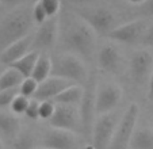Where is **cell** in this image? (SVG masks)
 Instances as JSON below:
<instances>
[{
	"label": "cell",
	"instance_id": "1",
	"mask_svg": "<svg viewBox=\"0 0 153 149\" xmlns=\"http://www.w3.org/2000/svg\"><path fill=\"white\" fill-rule=\"evenodd\" d=\"M65 27L61 29L60 37L67 52L79 54L84 60H91L96 48V33L80 15H64Z\"/></svg>",
	"mask_w": 153,
	"mask_h": 149
},
{
	"label": "cell",
	"instance_id": "2",
	"mask_svg": "<svg viewBox=\"0 0 153 149\" xmlns=\"http://www.w3.org/2000/svg\"><path fill=\"white\" fill-rule=\"evenodd\" d=\"M33 23L35 22L31 8L27 6H22L7 14L0 22V53L15 41L30 34Z\"/></svg>",
	"mask_w": 153,
	"mask_h": 149
},
{
	"label": "cell",
	"instance_id": "3",
	"mask_svg": "<svg viewBox=\"0 0 153 149\" xmlns=\"http://www.w3.org/2000/svg\"><path fill=\"white\" fill-rule=\"evenodd\" d=\"M52 74L77 84H84L90 76L84 58L72 52L60 53L52 58Z\"/></svg>",
	"mask_w": 153,
	"mask_h": 149
},
{
	"label": "cell",
	"instance_id": "4",
	"mask_svg": "<svg viewBox=\"0 0 153 149\" xmlns=\"http://www.w3.org/2000/svg\"><path fill=\"white\" fill-rule=\"evenodd\" d=\"M96 76L94 73H90L87 81L84 83V92L81 102L79 104L80 110V119H81V132L84 134H90L92 133L94 121L96 117L95 111V103H96Z\"/></svg>",
	"mask_w": 153,
	"mask_h": 149
},
{
	"label": "cell",
	"instance_id": "5",
	"mask_svg": "<svg viewBox=\"0 0 153 149\" xmlns=\"http://www.w3.org/2000/svg\"><path fill=\"white\" fill-rule=\"evenodd\" d=\"M118 122H119V117L114 110L96 115L95 121H94L92 133H91V140H92L94 148L98 149L110 148L111 140L114 137Z\"/></svg>",
	"mask_w": 153,
	"mask_h": 149
},
{
	"label": "cell",
	"instance_id": "6",
	"mask_svg": "<svg viewBox=\"0 0 153 149\" xmlns=\"http://www.w3.org/2000/svg\"><path fill=\"white\" fill-rule=\"evenodd\" d=\"M140 117V107L137 103H130L126 111L121 117L118 125H117L114 137L111 140L110 148L113 149H125L129 148L130 140L133 137V133L136 130L137 121Z\"/></svg>",
	"mask_w": 153,
	"mask_h": 149
},
{
	"label": "cell",
	"instance_id": "7",
	"mask_svg": "<svg viewBox=\"0 0 153 149\" xmlns=\"http://www.w3.org/2000/svg\"><path fill=\"white\" fill-rule=\"evenodd\" d=\"M122 95H123V91L117 83H113V81H100V83H98L95 103L96 115L115 110L117 106L122 101Z\"/></svg>",
	"mask_w": 153,
	"mask_h": 149
},
{
	"label": "cell",
	"instance_id": "8",
	"mask_svg": "<svg viewBox=\"0 0 153 149\" xmlns=\"http://www.w3.org/2000/svg\"><path fill=\"white\" fill-rule=\"evenodd\" d=\"M49 125L53 127H61L72 132H81L79 104L56 103V110L49 119Z\"/></svg>",
	"mask_w": 153,
	"mask_h": 149
},
{
	"label": "cell",
	"instance_id": "9",
	"mask_svg": "<svg viewBox=\"0 0 153 149\" xmlns=\"http://www.w3.org/2000/svg\"><path fill=\"white\" fill-rule=\"evenodd\" d=\"M60 37V20L57 16L48 18L41 25H38V29L34 34L33 39V49L39 52H46L54 48L56 42Z\"/></svg>",
	"mask_w": 153,
	"mask_h": 149
},
{
	"label": "cell",
	"instance_id": "10",
	"mask_svg": "<svg viewBox=\"0 0 153 149\" xmlns=\"http://www.w3.org/2000/svg\"><path fill=\"white\" fill-rule=\"evenodd\" d=\"M148 27V22L144 19H136L131 22L123 23L121 26H117L108 33L107 37L110 39L119 43L126 45H134L142 41V37L145 34V30Z\"/></svg>",
	"mask_w": 153,
	"mask_h": 149
},
{
	"label": "cell",
	"instance_id": "11",
	"mask_svg": "<svg viewBox=\"0 0 153 149\" xmlns=\"http://www.w3.org/2000/svg\"><path fill=\"white\" fill-rule=\"evenodd\" d=\"M80 16L85 20L98 35H108L115 27V15L106 7H96L81 12Z\"/></svg>",
	"mask_w": 153,
	"mask_h": 149
},
{
	"label": "cell",
	"instance_id": "12",
	"mask_svg": "<svg viewBox=\"0 0 153 149\" xmlns=\"http://www.w3.org/2000/svg\"><path fill=\"white\" fill-rule=\"evenodd\" d=\"M130 69V77L138 86L145 84L150 77L153 69V54L146 50V49H141L133 53L129 63Z\"/></svg>",
	"mask_w": 153,
	"mask_h": 149
},
{
	"label": "cell",
	"instance_id": "13",
	"mask_svg": "<svg viewBox=\"0 0 153 149\" xmlns=\"http://www.w3.org/2000/svg\"><path fill=\"white\" fill-rule=\"evenodd\" d=\"M79 145L76 132L61 127H50L42 138V146L52 149H73Z\"/></svg>",
	"mask_w": 153,
	"mask_h": 149
},
{
	"label": "cell",
	"instance_id": "14",
	"mask_svg": "<svg viewBox=\"0 0 153 149\" xmlns=\"http://www.w3.org/2000/svg\"><path fill=\"white\" fill-rule=\"evenodd\" d=\"M122 56L118 46L113 42L102 45L98 52V65L102 71L107 73H117L121 66Z\"/></svg>",
	"mask_w": 153,
	"mask_h": 149
},
{
	"label": "cell",
	"instance_id": "15",
	"mask_svg": "<svg viewBox=\"0 0 153 149\" xmlns=\"http://www.w3.org/2000/svg\"><path fill=\"white\" fill-rule=\"evenodd\" d=\"M73 84L72 81L67 80V79L58 77V76H53L50 74L48 79L41 81L38 84L37 92H35L34 98L38 101H49V99H54L62 89H65L68 86Z\"/></svg>",
	"mask_w": 153,
	"mask_h": 149
},
{
	"label": "cell",
	"instance_id": "16",
	"mask_svg": "<svg viewBox=\"0 0 153 149\" xmlns=\"http://www.w3.org/2000/svg\"><path fill=\"white\" fill-rule=\"evenodd\" d=\"M33 39H34V34H27L23 38L15 41L10 46H7L3 52L0 53V63L3 65H11L16 60H19L22 56H25L27 52H30V49L33 48Z\"/></svg>",
	"mask_w": 153,
	"mask_h": 149
},
{
	"label": "cell",
	"instance_id": "17",
	"mask_svg": "<svg viewBox=\"0 0 153 149\" xmlns=\"http://www.w3.org/2000/svg\"><path fill=\"white\" fill-rule=\"evenodd\" d=\"M20 133V119L19 115L7 111L6 109H0V137L3 141H12Z\"/></svg>",
	"mask_w": 153,
	"mask_h": 149
},
{
	"label": "cell",
	"instance_id": "18",
	"mask_svg": "<svg viewBox=\"0 0 153 149\" xmlns=\"http://www.w3.org/2000/svg\"><path fill=\"white\" fill-rule=\"evenodd\" d=\"M84 92V84L73 83L68 86L65 89L60 92L53 99L56 103H65V104H80L81 98Z\"/></svg>",
	"mask_w": 153,
	"mask_h": 149
},
{
	"label": "cell",
	"instance_id": "19",
	"mask_svg": "<svg viewBox=\"0 0 153 149\" xmlns=\"http://www.w3.org/2000/svg\"><path fill=\"white\" fill-rule=\"evenodd\" d=\"M129 148L133 149H153V127L144 126L136 129L130 140Z\"/></svg>",
	"mask_w": 153,
	"mask_h": 149
},
{
	"label": "cell",
	"instance_id": "20",
	"mask_svg": "<svg viewBox=\"0 0 153 149\" xmlns=\"http://www.w3.org/2000/svg\"><path fill=\"white\" fill-rule=\"evenodd\" d=\"M39 53H41L39 50L31 49V50L27 52L25 56H22L19 60L12 63L11 66L16 68L20 73L23 74L25 77H29V76H31V73H33V69H34L35 63H37L38 57H39Z\"/></svg>",
	"mask_w": 153,
	"mask_h": 149
},
{
	"label": "cell",
	"instance_id": "21",
	"mask_svg": "<svg viewBox=\"0 0 153 149\" xmlns=\"http://www.w3.org/2000/svg\"><path fill=\"white\" fill-rule=\"evenodd\" d=\"M50 74H52V58L49 57L46 52H41L34 69H33L31 76L38 83H41V81L49 77Z\"/></svg>",
	"mask_w": 153,
	"mask_h": 149
},
{
	"label": "cell",
	"instance_id": "22",
	"mask_svg": "<svg viewBox=\"0 0 153 149\" xmlns=\"http://www.w3.org/2000/svg\"><path fill=\"white\" fill-rule=\"evenodd\" d=\"M23 79L25 76L16 68L8 65V68L1 71V73H0V89L19 87L20 83L23 81Z\"/></svg>",
	"mask_w": 153,
	"mask_h": 149
},
{
	"label": "cell",
	"instance_id": "23",
	"mask_svg": "<svg viewBox=\"0 0 153 149\" xmlns=\"http://www.w3.org/2000/svg\"><path fill=\"white\" fill-rule=\"evenodd\" d=\"M30 103V98L29 96H25L19 92L16 96L14 98L11 106H10V110L12 112H15L16 115H25V111H26L27 106Z\"/></svg>",
	"mask_w": 153,
	"mask_h": 149
},
{
	"label": "cell",
	"instance_id": "24",
	"mask_svg": "<svg viewBox=\"0 0 153 149\" xmlns=\"http://www.w3.org/2000/svg\"><path fill=\"white\" fill-rule=\"evenodd\" d=\"M38 81L35 80L33 76H29V77H25L23 81L20 83L19 86V92L25 96H29V98H34L35 92H37L38 88Z\"/></svg>",
	"mask_w": 153,
	"mask_h": 149
},
{
	"label": "cell",
	"instance_id": "25",
	"mask_svg": "<svg viewBox=\"0 0 153 149\" xmlns=\"http://www.w3.org/2000/svg\"><path fill=\"white\" fill-rule=\"evenodd\" d=\"M19 94V87L15 88H7L0 89V109H7L11 106L14 98Z\"/></svg>",
	"mask_w": 153,
	"mask_h": 149
},
{
	"label": "cell",
	"instance_id": "26",
	"mask_svg": "<svg viewBox=\"0 0 153 149\" xmlns=\"http://www.w3.org/2000/svg\"><path fill=\"white\" fill-rule=\"evenodd\" d=\"M54 110H56V102L53 101V99L39 102V118L41 119L49 121L50 118H52Z\"/></svg>",
	"mask_w": 153,
	"mask_h": 149
},
{
	"label": "cell",
	"instance_id": "27",
	"mask_svg": "<svg viewBox=\"0 0 153 149\" xmlns=\"http://www.w3.org/2000/svg\"><path fill=\"white\" fill-rule=\"evenodd\" d=\"M12 146H14V148H20V149L31 148V146H34L33 137L26 132H20L19 134L16 136V138L14 140V142H12Z\"/></svg>",
	"mask_w": 153,
	"mask_h": 149
},
{
	"label": "cell",
	"instance_id": "28",
	"mask_svg": "<svg viewBox=\"0 0 153 149\" xmlns=\"http://www.w3.org/2000/svg\"><path fill=\"white\" fill-rule=\"evenodd\" d=\"M31 14H33V19H34L35 25H41V23H43L48 18H49L48 16V14H46V11H45V8H43V6L41 4L39 0H38L37 3L33 6Z\"/></svg>",
	"mask_w": 153,
	"mask_h": 149
},
{
	"label": "cell",
	"instance_id": "29",
	"mask_svg": "<svg viewBox=\"0 0 153 149\" xmlns=\"http://www.w3.org/2000/svg\"><path fill=\"white\" fill-rule=\"evenodd\" d=\"M41 4L43 6L45 11H46L48 16L52 18V16H57L58 11L61 8V1L60 0H39Z\"/></svg>",
	"mask_w": 153,
	"mask_h": 149
},
{
	"label": "cell",
	"instance_id": "30",
	"mask_svg": "<svg viewBox=\"0 0 153 149\" xmlns=\"http://www.w3.org/2000/svg\"><path fill=\"white\" fill-rule=\"evenodd\" d=\"M25 117H27L29 119L37 121L39 119V101L38 99H30V103L27 106L26 111H25Z\"/></svg>",
	"mask_w": 153,
	"mask_h": 149
},
{
	"label": "cell",
	"instance_id": "31",
	"mask_svg": "<svg viewBox=\"0 0 153 149\" xmlns=\"http://www.w3.org/2000/svg\"><path fill=\"white\" fill-rule=\"evenodd\" d=\"M141 42L146 46H153V22L148 23V27H146V30H145V34H144V37H142Z\"/></svg>",
	"mask_w": 153,
	"mask_h": 149
},
{
	"label": "cell",
	"instance_id": "32",
	"mask_svg": "<svg viewBox=\"0 0 153 149\" xmlns=\"http://www.w3.org/2000/svg\"><path fill=\"white\" fill-rule=\"evenodd\" d=\"M148 99L153 101V69H152V73H150L149 80H148Z\"/></svg>",
	"mask_w": 153,
	"mask_h": 149
},
{
	"label": "cell",
	"instance_id": "33",
	"mask_svg": "<svg viewBox=\"0 0 153 149\" xmlns=\"http://www.w3.org/2000/svg\"><path fill=\"white\" fill-rule=\"evenodd\" d=\"M144 6H145V11L153 16V0H146L144 3Z\"/></svg>",
	"mask_w": 153,
	"mask_h": 149
},
{
	"label": "cell",
	"instance_id": "34",
	"mask_svg": "<svg viewBox=\"0 0 153 149\" xmlns=\"http://www.w3.org/2000/svg\"><path fill=\"white\" fill-rule=\"evenodd\" d=\"M0 1H1V4H16L22 0H0Z\"/></svg>",
	"mask_w": 153,
	"mask_h": 149
},
{
	"label": "cell",
	"instance_id": "35",
	"mask_svg": "<svg viewBox=\"0 0 153 149\" xmlns=\"http://www.w3.org/2000/svg\"><path fill=\"white\" fill-rule=\"evenodd\" d=\"M127 1L131 4H144L146 0H127Z\"/></svg>",
	"mask_w": 153,
	"mask_h": 149
},
{
	"label": "cell",
	"instance_id": "36",
	"mask_svg": "<svg viewBox=\"0 0 153 149\" xmlns=\"http://www.w3.org/2000/svg\"><path fill=\"white\" fill-rule=\"evenodd\" d=\"M4 146V141H3V138L0 137V148H3Z\"/></svg>",
	"mask_w": 153,
	"mask_h": 149
},
{
	"label": "cell",
	"instance_id": "37",
	"mask_svg": "<svg viewBox=\"0 0 153 149\" xmlns=\"http://www.w3.org/2000/svg\"><path fill=\"white\" fill-rule=\"evenodd\" d=\"M71 1H75V3H79V1H84V0H71Z\"/></svg>",
	"mask_w": 153,
	"mask_h": 149
},
{
	"label": "cell",
	"instance_id": "38",
	"mask_svg": "<svg viewBox=\"0 0 153 149\" xmlns=\"http://www.w3.org/2000/svg\"><path fill=\"white\" fill-rule=\"evenodd\" d=\"M0 7H1V1H0Z\"/></svg>",
	"mask_w": 153,
	"mask_h": 149
},
{
	"label": "cell",
	"instance_id": "39",
	"mask_svg": "<svg viewBox=\"0 0 153 149\" xmlns=\"http://www.w3.org/2000/svg\"><path fill=\"white\" fill-rule=\"evenodd\" d=\"M0 73H1V72H0Z\"/></svg>",
	"mask_w": 153,
	"mask_h": 149
}]
</instances>
